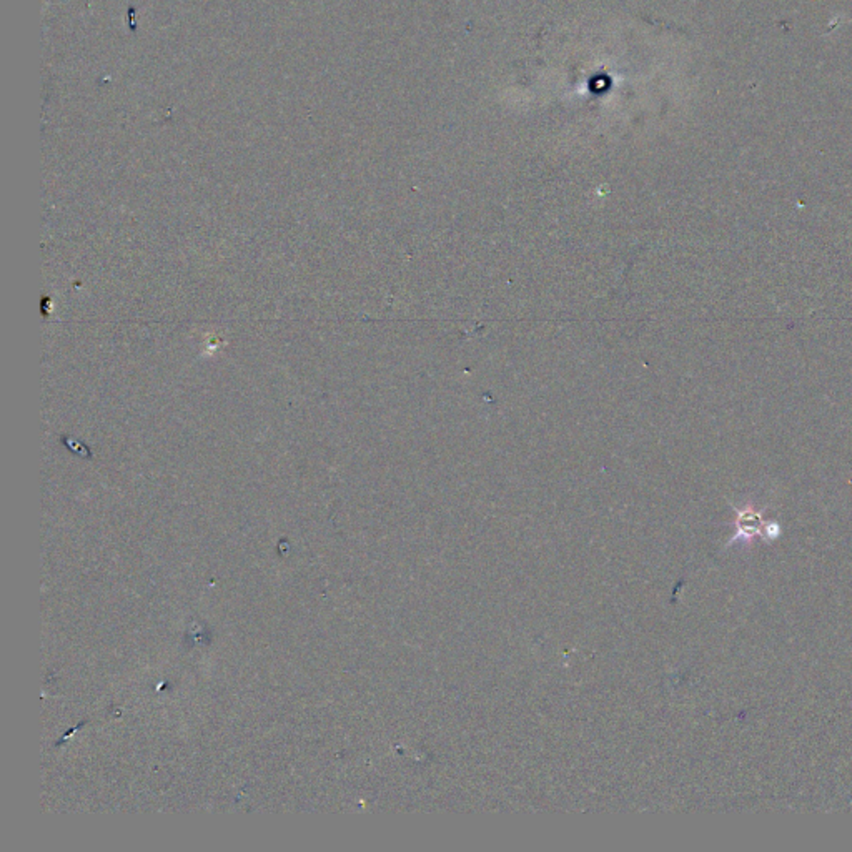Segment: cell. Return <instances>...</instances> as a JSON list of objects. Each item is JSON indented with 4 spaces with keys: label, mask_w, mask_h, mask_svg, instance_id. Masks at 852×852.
I'll use <instances>...</instances> for the list:
<instances>
[{
    "label": "cell",
    "mask_w": 852,
    "mask_h": 852,
    "mask_svg": "<svg viewBox=\"0 0 852 852\" xmlns=\"http://www.w3.org/2000/svg\"><path fill=\"white\" fill-rule=\"evenodd\" d=\"M736 534L729 539L727 546L739 541V539L751 543L754 538L764 534L766 521L763 520V511L754 510L753 506H746L744 510H737L736 508Z\"/></svg>",
    "instance_id": "1"
},
{
    "label": "cell",
    "mask_w": 852,
    "mask_h": 852,
    "mask_svg": "<svg viewBox=\"0 0 852 852\" xmlns=\"http://www.w3.org/2000/svg\"><path fill=\"white\" fill-rule=\"evenodd\" d=\"M764 534H768L769 538H776V536L779 534V526L772 525V523H766V526H764Z\"/></svg>",
    "instance_id": "2"
}]
</instances>
